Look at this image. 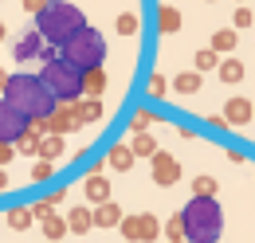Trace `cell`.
Returning <instances> with one entry per match:
<instances>
[{"label":"cell","mask_w":255,"mask_h":243,"mask_svg":"<svg viewBox=\"0 0 255 243\" xmlns=\"http://www.w3.org/2000/svg\"><path fill=\"white\" fill-rule=\"evenodd\" d=\"M106 165H110V169H118V173H126L129 165H133V149H129V145H110Z\"/></svg>","instance_id":"19"},{"label":"cell","mask_w":255,"mask_h":243,"mask_svg":"<svg viewBox=\"0 0 255 243\" xmlns=\"http://www.w3.org/2000/svg\"><path fill=\"white\" fill-rule=\"evenodd\" d=\"M216 71H220L224 83H240V79H244V63H236V59H224Z\"/></svg>","instance_id":"24"},{"label":"cell","mask_w":255,"mask_h":243,"mask_svg":"<svg viewBox=\"0 0 255 243\" xmlns=\"http://www.w3.org/2000/svg\"><path fill=\"white\" fill-rule=\"evenodd\" d=\"M67 153V137H59V133H47L43 141H39V157L43 161H59Z\"/></svg>","instance_id":"15"},{"label":"cell","mask_w":255,"mask_h":243,"mask_svg":"<svg viewBox=\"0 0 255 243\" xmlns=\"http://www.w3.org/2000/svg\"><path fill=\"white\" fill-rule=\"evenodd\" d=\"M165 236H169V240H185V224H181V212L173 216V220H165Z\"/></svg>","instance_id":"31"},{"label":"cell","mask_w":255,"mask_h":243,"mask_svg":"<svg viewBox=\"0 0 255 243\" xmlns=\"http://www.w3.org/2000/svg\"><path fill=\"white\" fill-rule=\"evenodd\" d=\"M83 192H87L91 204H106V200H110V181H106L102 173H91V177L83 181Z\"/></svg>","instance_id":"10"},{"label":"cell","mask_w":255,"mask_h":243,"mask_svg":"<svg viewBox=\"0 0 255 243\" xmlns=\"http://www.w3.org/2000/svg\"><path fill=\"white\" fill-rule=\"evenodd\" d=\"M91 228H95V212H91V208H71V216H67V232L83 236V232H91Z\"/></svg>","instance_id":"14"},{"label":"cell","mask_w":255,"mask_h":243,"mask_svg":"<svg viewBox=\"0 0 255 243\" xmlns=\"http://www.w3.org/2000/svg\"><path fill=\"white\" fill-rule=\"evenodd\" d=\"M12 157H16V145H8V141H0V169H4V165H8Z\"/></svg>","instance_id":"35"},{"label":"cell","mask_w":255,"mask_h":243,"mask_svg":"<svg viewBox=\"0 0 255 243\" xmlns=\"http://www.w3.org/2000/svg\"><path fill=\"white\" fill-rule=\"evenodd\" d=\"M173 91H177V94H196V91H200V71L177 75V79H173Z\"/></svg>","instance_id":"20"},{"label":"cell","mask_w":255,"mask_h":243,"mask_svg":"<svg viewBox=\"0 0 255 243\" xmlns=\"http://www.w3.org/2000/svg\"><path fill=\"white\" fill-rule=\"evenodd\" d=\"M12 55H16V63H47L55 51H51V43L39 35V31H24L20 39H16V47H12Z\"/></svg>","instance_id":"6"},{"label":"cell","mask_w":255,"mask_h":243,"mask_svg":"<svg viewBox=\"0 0 255 243\" xmlns=\"http://www.w3.org/2000/svg\"><path fill=\"white\" fill-rule=\"evenodd\" d=\"M118 224H122V208H118L114 200L95 204V228H118Z\"/></svg>","instance_id":"12"},{"label":"cell","mask_w":255,"mask_h":243,"mask_svg":"<svg viewBox=\"0 0 255 243\" xmlns=\"http://www.w3.org/2000/svg\"><path fill=\"white\" fill-rule=\"evenodd\" d=\"M129 149H133V157H153V153H157V141H153L149 133H133Z\"/></svg>","instance_id":"22"},{"label":"cell","mask_w":255,"mask_h":243,"mask_svg":"<svg viewBox=\"0 0 255 243\" xmlns=\"http://www.w3.org/2000/svg\"><path fill=\"white\" fill-rule=\"evenodd\" d=\"M181 224H185V240L189 243H216L224 232V212L212 196H192L181 208Z\"/></svg>","instance_id":"2"},{"label":"cell","mask_w":255,"mask_h":243,"mask_svg":"<svg viewBox=\"0 0 255 243\" xmlns=\"http://www.w3.org/2000/svg\"><path fill=\"white\" fill-rule=\"evenodd\" d=\"M157 236H161V220L141 212L137 216V243H157Z\"/></svg>","instance_id":"13"},{"label":"cell","mask_w":255,"mask_h":243,"mask_svg":"<svg viewBox=\"0 0 255 243\" xmlns=\"http://www.w3.org/2000/svg\"><path fill=\"white\" fill-rule=\"evenodd\" d=\"M51 173H55V161H35V165H32V181L35 184L51 181Z\"/></svg>","instance_id":"27"},{"label":"cell","mask_w":255,"mask_h":243,"mask_svg":"<svg viewBox=\"0 0 255 243\" xmlns=\"http://www.w3.org/2000/svg\"><path fill=\"white\" fill-rule=\"evenodd\" d=\"M51 208H55V204L43 200V204H35V208H32V216H35V220H43V216H51Z\"/></svg>","instance_id":"37"},{"label":"cell","mask_w":255,"mask_h":243,"mask_svg":"<svg viewBox=\"0 0 255 243\" xmlns=\"http://www.w3.org/2000/svg\"><path fill=\"white\" fill-rule=\"evenodd\" d=\"M4 31H8V28H4V24H0V43H4Z\"/></svg>","instance_id":"41"},{"label":"cell","mask_w":255,"mask_h":243,"mask_svg":"<svg viewBox=\"0 0 255 243\" xmlns=\"http://www.w3.org/2000/svg\"><path fill=\"white\" fill-rule=\"evenodd\" d=\"M192 196H216V181L212 177H196L192 181Z\"/></svg>","instance_id":"29"},{"label":"cell","mask_w":255,"mask_h":243,"mask_svg":"<svg viewBox=\"0 0 255 243\" xmlns=\"http://www.w3.org/2000/svg\"><path fill=\"white\" fill-rule=\"evenodd\" d=\"M4 98H8L20 114H28V118H51V114H55V106H59V98H55L51 87L43 83V75H28V71L8 75Z\"/></svg>","instance_id":"1"},{"label":"cell","mask_w":255,"mask_h":243,"mask_svg":"<svg viewBox=\"0 0 255 243\" xmlns=\"http://www.w3.org/2000/svg\"><path fill=\"white\" fill-rule=\"evenodd\" d=\"M39 141H43V137H35V133H24V137L16 141V149L28 153V157H39Z\"/></svg>","instance_id":"28"},{"label":"cell","mask_w":255,"mask_h":243,"mask_svg":"<svg viewBox=\"0 0 255 243\" xmlns=\"http://www.w3.org/2000/svg\"><path fill=\"white\" fill-rule=\"evenodd\" d=\"M4 188H8V173L0 169V192H4Z\"/></svg>","instance_id":"40"},{"label":"cell","mask_w":255,"mask_h":243,"mask_svg":"<svg viewBox=\"0 0 255 243\" xmlns=\"http://www.w3.org/2000/svg\"><path fill=\"white\" fill-rule=\"evenodd\" d=\"M157 31L161 35H177V31H181V12H177L173 4H161L157 8Z\"/></svg>","instance_id":"11"},{"label":"cell","mask_w":255,"mask_h":243,"mask_svg":"<svg viewBox=\"0 0 255 243\" xmlns=\"http://www.w3.org/2000/svg\"><path fill=\"white\" fill-rule=\"evenodd\" d=\"M149 161H153V181H157V184H165V188H169V184L181 181V161H177L173 153H161V149H157Z\"/></svg>","instance_id":"8"},{"label":"cell","mask_w":255,"mask_h":243,"mask_svg":"<svg viewBox=\"0 0 255 243\" xmlns=\"http://www.w3.org/2000/svg\"><path fill=\"white\" fill-rule=\"evenodd\" d=\"M87 28V20H83V12L75 8V4H67V0H51L39 16H35V31L51 43V47H63L71 35H79V31Z\"/></svg>","instance_id":"3"},{"label":"cell","mask_w":255,"mask_h":243,"mask_svg":"<svg viewBox=\"0 0 255 243\" xmlns=\"http://www.w3.org/2000/svg\"><path fill=\"white\" fill-rule=\"evenodd\" d=\"M149 94H153V98H165V79H161V75L149 79Z\"/></svg>","instance_id":"34"},{"label":"cell","mask_w":255,"mask_h":243,"mask_svg":"<svg viewBox=\"0 0 255 243\" xmlns=\"http://www.w3.org/2000/svg\"><path fill=\"white\" fill-rule=\"evenodd\" d=\"M110 87V79H106V67H91L87 71V98H102Z\"/></svg>","instance_id":"17"},{"label":"cell","mask_w":255,"mask_h":243,"mask_svg":"<svg viewBox=\"0 0 255 243\" xmlns=\"http://www.w3.org/2000/svg\"><path fill=\"white\" fill-rule=\"evenodd\" d=\"M4 87H8V71L0 67V94H4Z\"/></svg>","instance_id":"39"},{"label":"cell","mask_w":255,"mask_h":243,"mask_svg":"<svg viewBox=\"0 0 255 243\" xmlns=\"http://www.w3.org/2000/svg\"><path fill=\"white\" fill-rule=\"evenodd\" d=\"M32 208H12V212H8V228H12V232H28V228H32Z\"/></svg>","instance_id":"23"},{"label":"cell","mask_w":255,"mask_h":243,"mask_svg":"<svg viewBox=\"0 0 255 243\" xmlns=\"http://www.w3.org/2000/svg\"><path fill=\"white\" fill-rule=\"evenodd\" d=\"M43 236H47V240H63V236H67V220H63V216H55V212L43 216Z\"/></svg>","instance_id":"21"},{"label":"cell","mask_w":255,"mask_h":243,"mask_svg":"<svg viewBox=\"0 0 255 243\" xmlns=\"http://www.w3.org/2000/svg\"><path fill=\"white\" fill-rule=\"evenodd\" d=\"M75 114H79L83 125L87 122H102V98H79L75 102Z\"/></svg>","instance_id":"16"},{"label":"cell","mask_w":255,"mask_h":243,"mask_svg":"<svg viewBox=\"0 0 255 243\" xmlns=\"http://www.w3.org/2000/svg\"><path fill=\"white\" fill-rule=\"evenodd\" d=\"M47 125H51V133H59V137L75 133V129H83V122H79V114H75V102H59L55 114L47 118Z\"/></svg>","instance_id":"9"},{"label":"cell","mask_w":255,"mask_h":243,"mask_svg":"<svg viewBox=\"0 0 255 243\" xmlns=\"http://www.w3.org/2000/svg\"><path fill=\"white\" fill-rule=\"evenodd\" d=\"M47 4H51V0H24V8H28V12H32V16H39V12H43V8H47Z\"/></svg>","instance_id":"36"},{"label":"cell","mask_w":255,"mask_h":243,"mask_svg":"<svg viewBox=\"0 0 255 243\" xmlns=\"http://www.w3.org/2000/svg\"><path fill=\"white\" fill-rule=\"evenodd\" d=\"M252 114H255V106L248 102V98H232V102H228V122H232V125L252 122Z\"/></svg>","instance_id":"18"},{"label":"cell","mask_w":255,"mask_h":243,"mask_svg":"<svg viewBox=\"0 0 255 243\" xmlns=\"http://www.w3.org/2000/svg\"><path fill=\"white\" fill-rule=\"evenodd\" d=\"M63 59H71L75 67H83V71L102 67V63H106V39H102V31L87 24L79 35H71L63 43Z\"/></svg>","instance_id":"5"},{"label":"cell","mask_w":255,"mask_h":243,"mask_svg":"<svg viewBox=\"0 0 255 243\" xmlns=\"http://www.w3.org/2000/svg\"><path fill=\"white\" fill-rule=\"evenodd\" d=\"M149 122H153V114H149V110H133L129 129H133V133H145V125H149Z\"/></svg>","instance_id":"32"},{"label":"cell","mask_w":255,"mask_h":243,"mask_svg":"<svg viewBox=\"0 0 255 243\" xmlns=\"http://www.w3.org/2000/svg\"><path fill=\"white\" fill-rule=\"evenodd\" d=\"M28 114H20L8 98H0V141H8V145H16L24 133H28Z\"/></svg>","instance_id":"7"},{"label":"cell","mask_w":255,"mask_h":243,"mask_svg":"<svg viewBox=\"0 0 255 243\" xmlns=\"http://www.w3.org/2000/svg\"><path fill=\"white\" fill-rule=\"evenodd\" d=\"M232 47H236V31L232 28H220L212 35V51H216V55H220V51H232Z\"/></svg>","instance_id":"25"},{"label":"cell","mask_w":255,"mask_h":243,"mask_svg":"<svg viewBox=\"0 0 255 243\" xmlns=\"http://www.w3.org/2000/svg\"><path fill=\"white\" fill-rule=\"evenodd\" d=\"M39 75H43V83L51 87V94H55L59 102H79V98H87V71L75 67L71 59H63V55H51V59L39 67Z\"/></svg>","instance_id":"4"},{"label":"cell","mask_w":255,"mask_h":243,"mask_svg":"<svg viewBox=\"0 0 255 243\" xmlns=\"http://www.w3.org/2000/svg\"><path fill=\"white\" fill-rule=\"evenodd\" d=\"M196 71H212V67H220V59H216V51H212V47H208V51H196Z\"/></svg>","instance_id":"30"},{"label":"cell","mask_w":255,"mask_h":243,"mask_svg":"<svg viewBox=\"0 0 255 243\" xmlns=\"http://www.w3.org/2000/svg\"><path fill=\"white\" fill-rule=\"evenodd\" d=\"M114 28L122 31V35H137V28H141V24H137V16H133V12H122V16L114 20Z\"/></svg>","instance_id":"26"},{"label":"cell","mask_w":255,"mask_h":243,"mask_svg":"<svg viewBox=\"0 0 255 243\" xmlns=\"http://www.w3.org/2000/svg\"><path fill=\"white\" fill-rule=\"evenodd\" d=\"M173 243H189V240H173Z\"/></svg>","instance_id":"42"},{"label":"cell","mask_w":255,"mask_h":243,"mask_svg":"<svg viewBox=\"0 0 255 243\" xmlns=\"http://www.w3.org/2000/svg\"><path fill=\"white\" fill-rule=\"evenodd\" d=\"M248 24H252V12L240 8V12H236V28H248Z\"/></svg>","instance_id":"38"},{"label":"cell","mask_w":255,"mask_h":243,"mask_svg":"<svg viewBox=\"0 0 255 243\" xmlns=\"http://www.w3.org/2000/svg\"><path fill=\"white\" fill-rule=\"evenodd\" d=\"M118 228H122V236H126L129 243L137 240V216H122V224H118Z\"/></svg>","instance_id":"33"}]
</instances>
